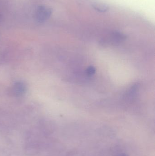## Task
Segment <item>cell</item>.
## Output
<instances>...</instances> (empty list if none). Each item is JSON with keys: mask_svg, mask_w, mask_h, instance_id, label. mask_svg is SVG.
I'll use <instances>...</instances> for the list:
<instances>
[{"mask_svg": "<svg viewBox=\"0 0 155 156\" xmlns=\"http://www.w3.org/2000/svg\"><path fill=\"white\" fill-rule=\"evenodd\" d=\"M52 10L49 7L41 6L38 7L35 12V18L39 22H43L47 20L51 16Z\"/></svg>", "mask_w": 155, "mask_h": 156, "instance_id": "1", "label": "cell"}, {"mask_svg": "<svg viewBox=\"0 0 155 156\" xmlns=\"http://www.w3.org/2000/svg\"><path fill=\"white\" fill-rule=\"evenodd\" d=\"M26 87L24 83L22 82L16 83L14 85L13 90L15 93L17 95H22L26 91Z\"/></svg>", "mask_w": 155, "mask_h": 156, "instance_id": "2", "label": "cell"}, {"mask_svg": "<svg viewBox=\"0 0 155 156\" xmlns=\"http://www.w3.org/2000/svg\"><path fill=\"white\" fill-rule=\"evenodd\" d=\"M92 6L95 10L100 12H105L109 10L108 5L100 3H94L92 5Z\"/></svg>", "mask_w": 155, "mask_h": 156, "instance_id": "3", "label": "cell"}, {"mask_svg": "<svg viewBox=\"0 0 155 156\" xmlns=\"http://www.w3.org/2000/svg\"><path fill=\"white\" fill-rule=\"evenodd\" d=\"M96 69L93 66L89 67L86 70L87 75L89 76H93V75H94Z\"/></svg>", "mask_w": 155, "mask_h": 156, "instance_id": "4", "label": "cell"}]
</instances>
